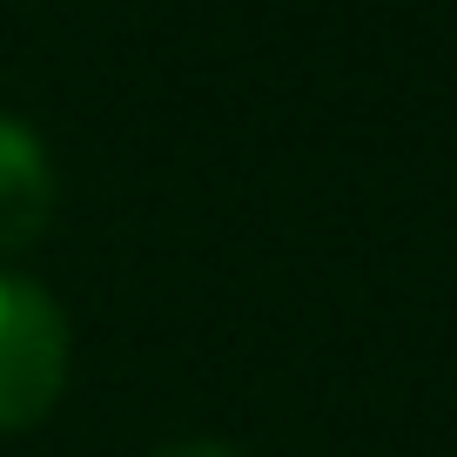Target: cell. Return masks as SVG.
<instances>
[{
	"instance_id": "3",
	"label": "cell",
	"mask_w": 457,
	"mask_h": 457,
	"mask_svg": "<svg viewBox=\"0 0 457 457\" xmlns=\"http://www.w3.org/2000/svg\"><path fill=\"white\" fill-rule=\"evenodd\" d=\"M155 457H243V451H228L222 437H182V444H169V451H155Z\"/></svg>"
},
{
	"instance_id": "2",
	"label": "cell",
	"mask_w": 457,
	"mask_h": 457,
	"mask_svg": "<svg viewBox=\"0 0 457 457\" xmlns=\"http://www.w3.org/2000/svg\"><path fill=\"white\" fill-rule=\"evenodd\" d=\"M54 162H47V142L21 121V114L0 108V256L41 243V228L54 222Z\"/></svg>"
},
{
	"instance_id": "1",
	"label": "cell",
	"mask_w": 457,
	"mask_h": 457,
	"mask_svg": "<svg viewBox=\"0 0 457 457\" xmlns=\"http://www.w3.org/2000/svg\"><path fill=\"white\" fill-rule=\"evenodd\" d=\"M68 390V316L41 283L0 270V437L34 430Z\"/></svg>"
}]
</instances>
